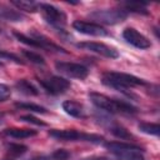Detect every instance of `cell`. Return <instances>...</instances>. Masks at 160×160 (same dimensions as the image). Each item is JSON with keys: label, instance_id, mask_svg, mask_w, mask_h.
I'll use <instances>...</instances> for the list:
<instances>
[{"label": "cell", "instance_id": "cell-28", "mask_svg": "<svg viewBox=\"0 0 160 160\" xmlns=\"http://www.w3.org/2000/svg\"><path fill=\"white\" fill-rule=\"evenodd\" d=\"M0 66H1V62H0Z\"/></svg>", "mask_w": 160, "mask_h": 160}, {"label": "cell", "instance_id": "cell-11", "mask_svg": "<svg viewBox=\"0 0 160 160\" xmlns=\"http://www.w3.org/2000/svg\"><path fill=\"white\" fill-rule=\"evenodd\" d=\"M122 38L126 40V42L138 49H149L151 46L150 40L132 28H126L122 32Z\"/></svg>", "mask_w": 160, "mask_h": 160}, {"label": "cell", "instance_id": "cell-14", "mask_svg": "<svg viewBox=\"0 0 160 160\" xmlns=\"http://www.w3.org/2000/svg\"><path fill=\"white\" fill-rule=\"evenodd\" d=\"M0 19L6 21H22L25 18L16 10L9 9L6 6H0Z\"/></svg>", "mask_w": 160, "mask_h": 160}, {"label": "cell", "instance_id": "cell-9", "mask_svg": "<svg viewBox=\"0 0 160 160\" xmlns=\"http://www.w3.org/2000/svg\"><path fill=\"white\" fill-rule=\"evenodd\" d=\"M78 48L95 52L98 55H101L104 58L108 59H116L119 58V52L118 50H115L114 48H110L102 42H94V41H88V42H80L78 44Z\"/></svg>", "mask_w": 160, "mask_h": 160}, {"label": "cell", "instance_id": "cell-19", "mask_svg": "<svg viewBox=\"0 0 160 160\" xmlns=\"http://www.w3.org/2000/svg\"><path fill=\"white\" fill-rule=\"evenodd\" d=\"M15 106L18 109H21V110H29V111H34V112H40V114H45L46 112V109L40 106V105H36V104H29V102H16Z\"/></svg>", "mask_w": 160, "mask_h": 160}, {"label": "cell", "instance_id": "cell-22", "mask_svg": "<svg viewBox=\"0 0 160 160\" xmlns=\"http://www.w3.org/2000/svg\"><path fill=\"white\" fill-rule=\"evenodd\" d=\"M110 131H111L115 136H118V138H120V139H130V138H131V135L128 132V130L124 129L122 126L118 125V124L111 125V126H110Z\"/></svg>", "mask_w": 160, "mask_h": 160}, {"label": "cell", "instance_id": "cell-24", "mask_svg": "<svg viewBox=\"0 0 160 160\" xmlns=\"http://www.w3.org/2000/svg\"><path fill=\"white\" fill-rule=\"evenodd\" d=\"M20 120H21V121H25V122H30V124L40 125V126H45V125H46L45 122H42L41 120L36 119V118H35V116H32V115H24V116H21V118H20Z\"/></svg>", "mask_w": 160, "mask_h": 160}, {"label": "cell", "instance_id": "cell-26", "mask_svg": "<svg viewBox=\"0 0 160 160\" xmlns=\"http://www.w3.org/2000/svg\"><path fill=\"white\" fill-rule=\"evenodd\" d=\"M81 160H111L110 158L108 156H99V155H92V156H88V158H84Z\"/></svg>", "mask_w": 160, "mask_h": 160}, {"label": "cell", "instance_id": "cell-10", "mask_svg": "<svg viewBox=\"0 0 160 160\" xmlns=\"http://www.w3.org/2000/svg\"><path fill=\"white\" fill-rule=\"evenodd\" d=\"M72 28L85 35H91V36H108L109 32L100 26L99 24L95 22H89V21H82V20H76L72 22Z\"/></svg>", "mask_w": 160, "mask_h": 160}, {"label": "cell", "instance_id": "cell-13", "mask_svg": "<svg viewBox=\"0 0 160 160\" xmlns=\"http://www.w3.org/2000/svg\"><path fill=\"white\" fill-rule=\"evenodd\" d=\"M5 135L15 138V139H26V138H31L35 136L38 132L35 130L31 129H18V128H12V129H6L4 131Z\"/></svg>", "mask_w": 160, "mask_h": 160}, {"label": "cell", "instance_id": "cell-3", "mask_svg": "<svg viewBox=\"0 0 160 160\" xmlns=\"http://www.w3.org/2000/svg\"><path fill=\"white\" fill-rule=\"evenodd\" d=\"M105 148L119 160H145L144 150L132 144L111 141L106 142Z\"/></svg>", "mask_w": 160, "mask_h": 160}, {"label": "cell", "instance_id": "cell-27", "mask_svg": "<svg viewBox=\"0 0 160 160\" xmlns=\"http://www.w3.org/2000/svg\"><path fill=\"white\" fill-rule=\"evenodd\" d=\"M31 160H50V158H46V156H36V158H32Z\"/></svg>", "mask_w": 160, "mask_h": 160}, {"label": "cell", "instance_id": "cell-8", "mask_svg": "<svg viewBox=\"0 0 160 160\" xmlns=\"http://www.w3.org/2000/svg\"><path fill=\"white\" fill-rule=\"evenodd\" d=\"M39 82L48 92L52 95L62 94L70 88V81L61 76H50L48 79H40Z\"/></svg>", "mask_w": 160, "mask_h": 160}, {"label": "cell", "instance_id": "cell-23", "mask_svg": "<svg viewBox=\"0 0 160 160\" xmlns=\"http://www.w3.org/2000/svg\"><path fill=\"white\" fill-rule=\"evenodd\" d=\"M69 158H70V152L68 150H64V149L55 150L51 154V159L52 160H68Z\"/></svg>", "mask_w": 160, "mask_h": 160}, {"label": "cell", "instance_id": "cell-17", "mask_svg": "<svg viewBox=\"0 0 160 160\" xmlns=\"http://www.w3.org/2000/svg\"><path fill=\"white\" fill-rule=\"evenodd\" d=\"M124 11H131V12H136V14H142L146 15L149 14L148 9H146V4L142 2H124Z\"/></svg>", "mask_w": 160, "mask_h": 160}, {"label": "cell", "instance_id": "cell-12", "mask_svg": "<svg viewBox=\"0 0 160 160\" xmlns=\"http://www.w3.org/2000/svg\"><path fill=\"white\" fill-rule=\"evenodd\" d=\"M62 109L66 114H69L72 118H78V119H84L86 118V112L84 106L74 100H66L62 102Z\"/></svg>", "mask_w": 160, "mask_h": 160}, {"label": "cell", "instance_id": "cell-15", "mask_svg": "<svg viewBox=\"0 0 160 160\" xmlns=\"http://www.w3.org/2000/svg\"><path fill=\"white\" fill-rule=\"evenodd\" d=\"M11 4L16 6L19 10L28 11V12H35L39 10V6H40V4L35 1H29V0H12Z\"/></svg>", "mask_w": 160, "mask_h": 160}, {"label": "cell", "instance_id": "cell-5", "mask_svg": "<svg viewBox=\"0 0 160 160\" xmlns=\"http://www.w3.org/2000/svg\"><path fill=\"white\" fill-rule=\"evenodd\" d=\"M90 18L94 20L108 24V25H115L126 19V12L124 10L119 9H110V10H96L90 14Z\"/></svg>", "mask_w": 160, "mask_h": 160}, {"label": "cell", "instance_id": "cell-1", "mask_svg": "<svg viewBox=\"0 0 160 160\" xmlns=\"http://www.w3.org/2000/svg\"><path fill=\"white\" fill-rule=\"evenodd\" d=\"M89 98L96 108H99L100 110L111 112V114H135L138 111L135 106H132V105H130L125 101H120V100L108 98L104 94L90 92Z\"/></svg>", "mask_w": 160, "mask_h": 160}, {"label": "cell", "instance_id": "cell-7", "mask_svg": "<svg viewBox=\"0 0 160 160\" xmlns=\"http://www.w3.org/2000/svg\"><path fill=\"white\" fill-rule=\"evenodd\" d=\"M56 70L68 76V78H74V79H85L89 74V70L81 65V64H76V62H66V61H60L55 64Z\"/></svg>", "mask_w": 160, "mask_h": 160}, {"label": "cell", "instance_id": "cell-18", "mask_svg": "<svg viewBox=\"0 0 160 160\" xmlns=\"http://www.w3.org/2000/svg\"><path fill=\"white\" fill-rule=\"evenodd\" d=\"M139 130L142 131V132H145V134L158 136L159 135V131H160V126H159V124L141 122V124H139Z\"/></svg>", "mask_w": 160, "mask_h": 160}, {"label": "cell", "instance_id": "cell-6", "mask_svg": "<svg viewBox=\"0 0 160 160\" xmlns=\"http://www.w3.org/2000/svg\"><path fill=\"white\" fill-rule=\"evenodd\" d=\"M39 10L41 11L44 19L49 24H51L52 26H56L59 29H62V26L66 22V15L61 10H59L58 8H55L50 4H40Z\"/></svg>", "mask_w": 160, "mask_h": 160}, {"label": "cell", "instance_id": "cell-4", "mask_svg": "<svg viewBox=\"0 0 160 160\" xmlns=\"http://www.w3.org/2000/svg\"><path fill=\"white\" fill-rule=\"evenodd\" d=\"M49 135L56 140H62V141H90V142L100 144L104 140L99 135L85 134L78 130H51L49 131Z\"/></svg>", "mask_w": 160, "mask_h": 160}, {"label": "cell", "instance_id": "cell-16", "mask_svg": "<svg viewBox=\"0 0 160 160\" xmlns=\"http://www.w3.org/2000/svg\"><path fill=\"white\" fill-rule=\"evenodd\" d=\"M15 88H16L20 92H22V94H25V95H38V94H39L38 89H36L30 81H28V80H25V79L18 80L16 84H15Z\"/></svg>", "mask_w": 160, "mask_h": 160}, {"label": "cell", "instance_id": "cell-21", "mask_svg": "<svg viewBox=\"0 0 160 160\" xmlns=\"http://www.w3.org/2000/svg\"><path fill=\"white\" fill-rule=\"evenodd\" d=\"M6 149H8V152L10 155H12V156L22 155L28 150V148L25 145H20V144H8L6 145Z\"/></svg>", "mask_w": 160, "mask_h": 160}, {"label": "cell", "instance_id": "cell-2", "mask_svg": "<svg viewBox=\"0 0 160 160\" xmlns=\"http://www.w3.org/2000/svg\"><path fill=\"white\" fill-rule=\"evenodd\" d=\"M101 81L104 85L125 91L130 88H135V86H140V85H145L146 82L134 75L126 74V72H116V71H106L102 74L101 76Z\"/></svg>", "mask_w": 160, "mask_h": 160}, {"label": "cell", "instance_id": "cell-25", "mask_svg": "<svg viewBox=\"0 0 160 160\" xmlns=\"http://www.w3.org/2000/svg\"><path fill=\"white\" fill-rule=\"evenodd\" d=\"M11 95V91H10V88L5 84H0V101H5L10 98Z\"/></svg>", "mask_w": 160, "mask_h": 160}, {"label": "cell", "instance_id": "cell-20", "mask_svg": "<svg viewBox=\"0 0 160 160\" xmlns=\"http://www.w3.org/2000/svg\"><path fill=\"white\" fill-rule=\"evenodd\" d=\"M22 55L31 62L34 64H39V65H44L45 64V60L41 55L34 52V51H30V50H22Z\"/></svg>", "mask_w": 160, "mask_h": 160}]
</instances>
